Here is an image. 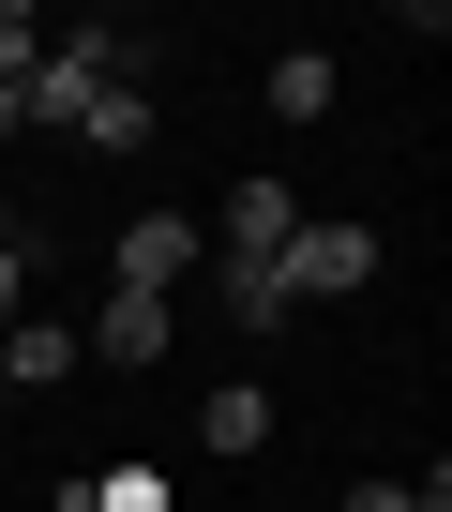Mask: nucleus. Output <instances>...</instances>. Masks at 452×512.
<instances>
[{
  "label": "nucleus",
  "instance_id": "11",
  "mask_svg": "<svg viewBox=\"0 0 452 512\" xmlns=\"http://www.w3.org/2000/svg\"><path fill=\"white\" fill-rule=\"evenodd\" d=\"M347 512H422V497L407 482H347Z\"/></svg>",
  "mask_w": 452,
  "mask_h": 512
},
{
  "label": "nucleus",
  "instance_id": "7",
  "mask_svg": "<svg viewBox=\"0 0 452 512\" xmlns=\"http://www.w3.org/2000/svg\"><path fill=\"white\" fill-rule=\"evenodd\" d=\"M46 377H76V332L61 317H16V332H0V392H46Z\"/></svg>",
  "mask_w": 452,
  "mask_h": 512
},
{
  "label": "nucleus",
  "instance_id": "2",
  "mask_svg": "<svg viewBox=\"0 0 452 512\" xmlns=\"http://www.w3.org/2000/svg\"><path fill=\"white\" fill-rule=\"evenodd\" d=\"M76 362H106V377H136V362H166V302H136V287H106V302H91V332H76Z\"/></svg>",
  "mask_w": 452,
  "mask_h": 512
},
{
  "label": "nucleus",
  "instance_id": "14",
  "mask_svg": "<svg viewBox=\"0 0 452 512\" xmlns=\"http://www.w3.org/2000/svg\"><path fill=\"white\" fill-rule=\"evenodd\" d=\"M0 407H16V392H0Z\"/></svg>",
  "mask_w": 452,
  "mask_h": 512
},
{
  "label": "nucleus",
  "instance_id": "3",
  "mask_svg": "<svg viewBox=\"0 0 452 512\" xmlns=\"http://www.w3.org/2000/svg\"><path fill=\"white\" fill-rule=\"evenodd\" d=\"M181 272H196V226H181V211H136V226H121V287H136V302H166Z\"/></svg>",
  "mask_w": 452,
  "mask_h": 512
},
{
  "label": "nucleus",
  "instance_id": "10",
  "mask_svg": "<svg viewBox=\"0 0 452 512\" xmlns=\"http://www.w3.org/2000/svg\"><path fill=\"white\" fill-rule=\"evenodd\" d=\"M16 317H31V256L0 241V332H16Z\"/></svg>",
  "mask_w": 452,
  "mask_h": 512
},
{
  "label": "nucleus",
  "instance_id": "4",
  "mask_svg": "<svg viewBox=\"0 0 452 512\" xmlns=\"http://www.w3.org/2000/svg\"><path fill=\"white\" fill-rule=\"evenodd\" d=\"M211 287H226V332H287V317H302V302H287V256H226Z\"/></svg>",
  "mask_w": 452,
  "mask_h": 512
},
{
  "label": "nucleus",
  "instance_id": "9",
  "mask_svg": "<svg viewBox=\"0 0 452 512\" xmlns=\"http://www.w3.org/2000/svg\"><path fill=\"white\" fill-rule=\"evenodd\" d=\"M91 512H166V482H151V467H106V482H91Z\"/></svg>",
  "mask_w": 452,
  "mask_h": 512
},
{
  "label": "nucleus",
  "instance_id": "1",
  "mask_svg": "<svg viewBox=\"0 0 452 512\" xmlns=\"http://www.w3.org/2000/svg\"><path fill=\"white\" fill-rule=\"evenodd\" d=\"M347 287H377V226H347V211H332V226H302V241H287V302H347Z\"/></svg>",
  "mask_w": 452,
  "mask_h": 512
},
{
  "label": "nucleus",
  "instance_id": "12",
  "mask_svg": "<svg viewBox=\"0 0 452 512\" xmlns=\"http://www.w3.org/2000/svg\"><path fill=\"white\" fill-rule=\"evenodd\" d=\"M0 151H16V91H0Z\"/></svg>",
  "mask_w": 452,
  "mask_h": 512
},
{
  "label": "nucleus",
  "instance_id": "6",
  "mask_svg": "<svg viewBox=\"0 0 452 512\" xmlns=\"http://www.w3.org/2000/svg\"><path fill=\"white\" fill-rule=\"evenodd\" d=\"M302 241V196L287 181H242V196H226V256H287Z\"/></svg>",
  "mask_w": 452,
  "mask_h": 512
},
{
  "label": "nucleus",
  "instance_id": "8",
  "mask_svg": "<svg viewBox=\"0 0 452 512\" xmlns=\"http://www.w3.org/2000/svg\"><path fill=\"white\" fill-rule=\"evenodd\" d=\"M272 121H332V61H317V46L272 61Z\"/></svg>",
  "mask_w": 452,
  "mask_h": 512
},
{
  "label": "nucleus",
  "instance_id": "5",
  "mask_svg": "<svg viewBox=\"0 0 452 512\" xmlns=\"http://www.w3.org/2000/svg\"><path fill=\"white\" fill-rule=\"evenodd\" d=\"M196 452H226V467H242V452H272V392H257V377H226V392L196 407Z\"/></svg>",
  "mask_w": 452,
  "mask_h": 512
},
{
  "label": "nucleus",
  "instance_id": "13",
  "mask_svg": "<svg viewBox=\"0 0 452 512\" xmlns=\"http://www.w3.org/2000/svg\"><path fill=\"white\" fill-rule=\"evenodd\" d=\"M0 241H16V196H0Z\"/></svg>",
  "mask_w": 452,
  "mask_h": 512
}]
</instances>
